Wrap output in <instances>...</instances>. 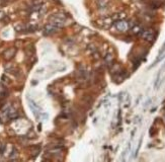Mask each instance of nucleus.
<instances>
[{"label": "nucleus", "instance_id": "f03ea898", "mask_svg": "<svg viewBox=\"0 0 165 162\" xmlns=\"http://www.w3.org/2000/svg\"><path fill=\"white\" fill-rule=\"evenodd\" d=\"M117 28H119V30H127L128 28H129V26H128V22H126V21H119V22H117Z\"/></svg>", "mask_w": 165, "mask_h": 162}, {"label": "nucleus", "instance_id": "f257e3e1", "mask_svg": "<svg viewBox=\"0 0 165 162\" xmlns=\"http://www.w3.org/2000/svg\"><path fill=\"white\" fill-rule=\"evenodd\" d=\"M142 36H143V38L146 39V40L151 41V40H153V38H154V32L151 30H146V32H144L143 34H142Z\"/></svg>", "mask_w": 165, "mask_h": 162}]
</instances>
